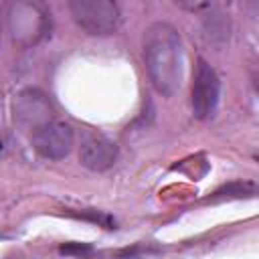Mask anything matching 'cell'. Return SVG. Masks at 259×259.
Masks as SVG:
<instances>
[{
	"label": "cell",
	"instance_id": "obj_6",
	"mask_svg": "<svg viewBox=\"0 0 259 259\" xmlns=\"http://www.w3.org/2000/svg\"><path fill=\"white\" fill-rule=\"evenodd\" d=\"M79 158L81 164L93 172H103L111 168L117 160V146L107 136L99 132H85L81 136L79 146Z\"/></svg>",
	"mask_w": 259,
	"mask_h": 259
},
{
	"label": "cell",
	"instance_id": "obj_1",
	"mask_svg": "<svg viewBox=\"0 0 259 259\" xmlns=\"http://www.w3.org/2000/svg\"><path fill=\"white\" fill-rule=\"evenodd\" d=\"M144 63L154 89L174 95L182 85L184 51L178 30L168 22H152L144 32Z\"/></svg>",
	"mask_w": 259,
	"mask_h": 259
},
{
	"label": "cell",
	"instance_id": "obj_12",
	"mask_svg": "<svg viewBox=\"0 0 259 259\" xmlns=\"http://www.w3.org/2000/svg\"><path fill=\"white\" fill-rule=\"evenodd\" d=\"M255 160H257V162H259V156H255Z\"/></svg>",
	"mask_w": 259,
	"mask_h": 259
},
{
	"label": "cell",
	"instance_id": "obj_4",
	"mask_svg": "<svg viewBox=\"0 0 259 259\" xmlns=\"http://www.w3.org/2000/svg\"><path fill=\"white\" fill-rule=\"evenodd\" d=\"M219 99H221V79L204 59H198L194 69L192 93H190V105H192L194 117L198 119L212 117L217 111Z\"/></svg>",
	"mask_w": 259,
	"mask_h": 259
},
{
	"label": "cell",
	"instance_id": "obj_7",
	"mask_svg": "<svg viewBox=\"0 0 259 259\" xmlns=\"http://www.w3.org/2000/svg\"><path fill=\"white\" fill-rule=\"evenodd\" d=\"M14 117L20 123L32 125V130H36L38 125H42L51 119V105L40 91L26 89V91L18 93L14 99Z\"/></svg>",
	"mask_w": 259,
	"mask_h": 259
},
{
	"label": "cell",
	"instance_id": "obj_10",
	"mask_svg": "<svg viewBox=\"0 0 259 259\" xmlns=\"http://www.w3.org/2000/svg\"><path fill=\"white\" fill-rule=\"evenodd\" d=\"M93 249H91V245H87V243H67V245H63L61 247V253H65V255H79V257H85V255H89Z\"/></svg>",
	"mask_w": 259,
	"mask_h": 259
},
{
	"label": "cell",
	"instance_id": "obj_3",
	"mask_svg": "<svg viewBox=\"0 0 259 259\" xmlns=\"http://www.w3.org/2000/svg\"><path fill=\"white\" fill-rule=\"evenodd\" d=\"M69 10L73 20L89 34H111L121 22L119 6L111 0H71Z\"/></svg>",
	"mask_w": 259,
	"mask_h": 259
},
{
	"label": "cell",
	"instance_id": "obj_8",
	"mask_svg": "<svg viewBox=\"0 0 259 259\" xmlns=\"http://www.w3.org/2000/svg\"><path fill=\"white\" fill-rule=\"evenodd\" d=\"M259 194V184L249 182V180H235L229 182L221 188H217L206 200L208 202H219V200H235V198H249Z\"/></svg>",
	"mask_w": 259,
	"mask_h": 259
},
{
	"label": "cell",
	"instance_id": "obj_2",
	"mask_svg": "<svg viewBox=\"0 0 259 259\" xmlns=\"http://www.w3.org/2000/svg\"><path fill=\"white\" fill-rule=\"evenodd\" d=\"M6 24L12 40L24 47L36 45L51 30L49 12L38 2H26V0H18L8 6Z\"/></svg>",
	"mask_w": 259,
	"mask_h": 259
},
{
	"label": "cell",
	"instance_id": "obj_5",
	"mask_svg": "<svg viewBox=\"0 0 259 259\" xmlns=\"http://www.w3.org/2000/svg\"><path fill=\"white\" fill-rule=\"evenodd\" d=\"M75 144L73 127L61 119H49L32 130V146L47 160H63L71 154Z\"/></svg>",
	"mask_w": 259,
	"mask_h": 259
},
{
	"label": "cell",
	"instance_id": "obj_9",
	"mask_svg": "<svg viewBox=\"0 0 259 259\" xmlns=\"http://www.w3.org/2000/svg\"><path fill=\"white\" fill-rule=\"evenodd\" d=\"M204 30L210 40H225L229 36V22L223 16H204Z\"/></svg>",
	"mask_w": 259,
	"mask_h": 259
},
{
	"label": "cell",
	"instance_id": "obj_11",
	"mask_svg": "<svg viewBox=\"0 0 259 259\" xmlns=\"http://www.w3.org/2000/svg\"><path fill=\"white\" fill-rule=\"evenodd\" d=\"M255 85H257V89H259V77H257V81H255Z\"/></svg>",
	"mask_w": 259,
	"mask_h": 259
}]
</instances>
